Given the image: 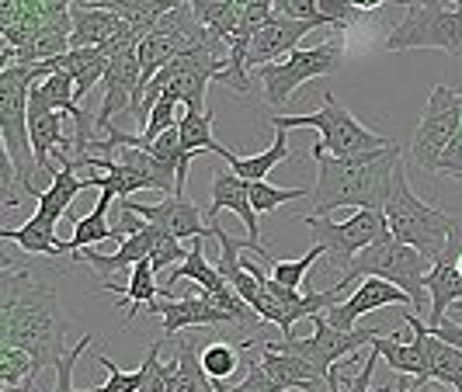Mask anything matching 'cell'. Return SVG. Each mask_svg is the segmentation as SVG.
Returning <instances> with one entry per match:
<instances>
[{
	"mask_svg": "<svg viewBox=\"0 0 462 392\" xmlns=\"http://www.w3.org/2000/svg\"><path fill=\"white\" fill-rule=\"evenodd\" d=\"M254 341V337H251ZM257 344V341H254ZM261 365H264V371L272 375V382H275L282 392L289 389H320L327 378L320 375V371L313 369L310 361H302L300 354H289V351H278L272 341H261Z\"/></svg>",
	"mask_w": 462,
	"mask_h": 392,
	"instance_id": "44dd1931",
	"label": "cell"
},
{
	"mask_svg": "<svg viewBox=\"0 0 462 392\" xmlns=\"http://www.w3.org/2000/svg\"><path fill=\"white\" fill-rule=\"evenodd\" d=\"M191 7H195V18L206 24L212 35L230 42V35L240 24V0H191Z\"/></svg>",
	"mask_w": 462,
	"mask_h": 392,
	"instance_id": "4dcf8cb0",
	"label": "cell"
},
{
	"mask_svg": "<svg viewBox=\"0 0 462 392\" xmlns=\"http://www.w3.org/2000/svg\"><path fill=\"white\" fill-rule=\"evenodd\" d=\"M163 344L167 341H153L146 347V361H143V386L139 392H167V378H171V361H163Z\"/></svg>",
	"mask_w": 462,
	"mask_h": 392,
	"instance_id": "8d00e7d4",
	"label": "cell"
},
{
	"mask_svg": "<svg viewBox=\"0 0 462 392\" xmlns=\"http://www.w3.org/2000/svg\"><path fill=\"white\" fill-rule=\"evenodd\" d=\"M439 174L441 178H456V181H462V125H459V132L452 136V142L445 146V153H441Z\"/></svg>",
	"mask_w": 462,
	"mask_h": 392,
	"instance_id": "7bdbcfd3",
	"label": "cell"
},
{
	"mask_svg": "<svg viewBox=\"0 0 462 392\" xmlns=\"http://www.w3.org/2000/svg\"><path fill=\"white\" fill-rule=\"evenodd\" d=\"M69 316L60 305V292L52 275L35 271H14L4 264L0 275V347H22L35 354L42 365H52L67 354Z\"/></svg>",
	"mask_w": 462,
	"mask_h": 392,
	"instance_id": "6da1fadb",
	"label": "cell"
},
{
	"mask_svg": "<svg viewBox=\"0 0 462 392\" xmlns=\"http://www.w3.org/2000/svg\"><path fill=\"white\" fill-rule=\"evenodd\" d=\"M317 160V187H313V212L310 215H330L334 208H369V212H383L390 187H393V174L403 150L390 146V150H375L365 157H313Z\"/></svg>",
	"mask_w": 462,
	"mask_h": 392,
	"instance_id": "7a4b0ae2",
	"label": "cell"
},
{
	"mask_svg": "<svg viewBox=\"0 0 462 392\" xmlns=\"http://www.w3.org/2000/svg\"><path fill=\"white\" fill-rule=\"evenodd\" d=\"M202 369H206L208 378L226 382V378H233V371L240 369V347L226 344V341H212V344H206L202 347Z\"/></svg>",
	"mask_w": 462,
	"mask_h": 392,
	"instance_id": "836d02e7",
	"label": "cell"
},
{
	"mask_svg": "<svg viewBox=\"0 0 462 392\" xmlns=\"http://www.w3.org/2000/svg\"><path fill=\"white\" fill-rule=\"evenodd\" d=\"M69 22H73V35H69L73 49H101L108 46L118 32H125V22L116 11L101 7V4H88V0H77L69 7Z\"/></svg>",
	"mask_w": 462,
	"mask_h": 392,
	"instance_id": "ffe728a7",
	"label": "cell"
},
{
	"mask_svg": "<svg viewBox=\"0 0 462 392\" xmlns=\"http://www.w3.org/2000/svg\"><path fill=\"white\" fill-rule=\"evenodd\" d=\"M403 324L424 341V354H428V371H424V378L417 386L441 382V386H448L452 392H462V347L445 344L417 313H411V305H403Z\"/></svg>",
	"mask_w": 462,
	"mask_h": 392,
	"instance_id": "2e32d148",
	"label": "cell"
},
{
	"mask_svg": "<svg viewBox=\"0 0 462 392\" xmlns=\"http://www.w3.org/2000/svg\"><path fill=\"white\" fill-rule=\"evenodd\" d=\"M362 14H369V11H379V7H386V0H351Z\"/></svg>",
	"mask_w": 462,
	"mask_h": 392,
	"instance_id": "bcb514c9",
	"label": "cell"
},
{
	"mask_svg": "<svg viewBox=\"0 0 462 392\" xmlns=\"http://www.w3.org/2000/svg\"><path fill=\"white\" fill-rule=\"evenodd\" d=\"M369 347L396 371V375H411L414 382H420V378H424V371H428L424 341H420L417 333L411 337V341H396V333H390V337H375Z\"/></svg>",
	"mask_w": 462,
	"mask_h": 392,
	"instance_id": "cb8c5ba5",
	"label": "cell"
},
{
	"mask_svg": "<svg viewBox=\"0 0 462 392\" xmlns=\"http://www.w3.org/2000/svg\"><path fill=\"white\" fill-rule=\"evenodd\" d=\"M185 257H188V251L181 247V240H178V236H171V232L150 226V264H153V271H157V275L167 271V268H178Z\"/></svg>",
	"mask_w": 462,
	"mask_h": 392,
	"instance_id": "e575fe53",
	"label": "cell"
},
{
	"mask_svg": "<svg viewBox=\"0 0 462 392\" xmlns=\"http://www.w3.org/2000/svg\"><path fill=\"white\" fill-rule=\"evenodd\" d=\"M153 313H161L163 320V337L167 341H174L178 333H185V330H195V326H219V324H230L212 302H208L206 288H191L188 296H174V299H161L157 302V309Z\"/></svg>",
	"mask_w": 462,
	"mask_h": 392,
	"instance_id": "e0dca14e",
	"label": "cell"
},
{
	"mask_svg": "<svg viewBox=\"0 0 462 392\" xmlns=\"http://www.w3.org/2000/svg\"><path fill=\"white\" fill-rule=\"evenodd\" d=\"M251 187V205L254 212H275L278 205H285V202H296V198H306V191L302 187H272L268 181H254Z\"/></svg>",
	"mask_w": 462,
	"mask_h": 392,
	"instance_id": "74e56055",
	"label": "cell"
},
{
	"mask_svg": "<svg viewBox=\"0 0 462 392\" xmlns=\"http://www.w3.org/2000/svg\"><path fill=\"white\" fill-rule=\"evenodd\" d=\"M272 129H317L320 132V142L310 150V157H365V153H375V150H390L393 139L379 136L365 129L358 118L347 112L341 101H334V94L324 97V108L313 112V115H272Z\"/></svg>",
	"mask_w": 462,
	"mask_h": 392,
	"instance_id": "277c9868",
	"label": "cell"
},
{
	"mask_svg": "<svg viewBox=\"0 0 462 392\" xmlns=\"http://www.w3.org/2000/svg\"><path fill=\"white\" fill-rule=\"evenodd\" d=\"M396 4H403V7H411V4H417V0H396ZM448 4H456V7H459V11H462V0H448Z\"/></svg>",
	"mask_w": 462,
	"mask_h": 392,
	"instance_id": "c3c4849f",
	"label": "cell"
},
{
	"mask_svg": "<svg viewBox=\"0 0 462 392\" xmlns=\"http://www.w3.org/2000/svg\"><path fill=\"white\" fill-rule=\"evenodd\" d=\"M236 212L240 215V223L247 226V240L254 243V251L251 254H257V260L261 264H275L272 257H268V251L261 247V226H257V212L254 205H251V187H247V181L244 178H236L233 170H216L212 174V202H208V223H216V215L219 212Z\"/></svg>",
	"mask_w": 462,
	"mask_h": 392,
	"instance_id": "5bb4252c",
	"label": "cell"
},
{
	"mask_svg": "<svg viewBox=\"0 0 462 392\" xmlns=\"http://www.w3.org/2000/svg\"><path fill=\"white\" fill-rule=\"evenodd\" d=\"M63 112H52L49 105L42 101H35V97H28V132H32V146H35V163H39V174H49V178H56V163L52 157L60 153V150H73V139H67L63 132Z\"/></svg>",
	"mask_w": 462,
	"mask_h": 392,
	"instance_id": "ac0fdd59",
	"label": "cell"
},
{
	"mask_svg": "<svg viewBox=\"0 0 462 392\" xmlns=\"http://www.w3.org/2000/svg\"><path fill=\"white\" fill-rule=\"evenodd\" d=\"M46 369L35 354H28L22 347H0V386H24L35 382L39 371Z\"/></svg>",
	"mask_w": 462,
	"mask_h": 392,
	"instance_id": "1f68e13d",
	"label": "cell"
},
{
	"mask_svg": "<svg viewBox=\"0 0 462 392\" xmlns=\"http://www.w3.org/2000/svg\"><path fill=\"white\" fill-rule=\"evenodd\" d=\"M0 240L18 243L24 254H42V257L69 254V247L56 236V226L46 223V219H39V215H32L22 230H7V226H4V230H0Z\"/></svg>",
	"mask_w": 462,
	"mask_h": 392,
	"instance_id": "4316f807",
	"label": "cell"
},
{
	"mask_svg": "<svg viewBox=\"0 0 462 392\" xmlns=\"http://www.w3.org/2000/svg\"><path fill=\"white\" fill-rule=\"evenodd\" d=\"M181 4H188V0H101V7L116 11L118 18L125 24H133L143 39L157 28V22H161L163 14H171Z\"/></svg>",
	"mask_w": 462,
	"mask_h": 392,
	"instance_id": "83f0119b",
	"label": "cell"
},
{
	"mask_svg": "<svg viewBox=\"0 0 462 392\" xmlns=\"http://www.w3.org/2000/svg\"><path fill=\"white\" fill-rule=\"evenodd\" d=\"M375 337H383V330H358V326L355 330H337L320 313V316H313V333L310 337H278L272 344L278 351L300 354L302 361H310L324 378H330V371L337 369L347 354H355L358 347L372 344Z\"/></svg>",
	"mask_w": 462,
	"mask_h": 392,
	"instance_id": "30bf717a",
	"label": "cell"
},
{
	"mask_svg": "<svg viewBox=\"0 0 462 392\" xmlns=\"http://www.w3.org/2000/svg\"><path fill=\"white\" fill-rule=\"evenodd\" d=\"M112 198H116L112 191H101V198H97V205H94L91 215H84V219L73 223V236L67 240L69 254H77V251H84V247H94V243H105V240H125V232L108 223V205H112Z\"/></svg>",
	"mask_w": 462,
	"mask_h": 392,
	"instance_id": "d4e9b609",
	"label": "cell"
},
{
	"mask_svg": "<svg viewBox=\"0 0 462 392\" xmlns=\"http://www.w3.org/2000/svg\"><path fill=\"white\" fill-rule=\"evenodd\" d=\"M178 132H181V142L185 150L195 157V153H216L223 160H230L233 150H226L219 139L212 136V108L208 112H185L181 122H178Z\"/></svg>",
	"mask_w": 462,
	"mask_h": 392,
	"instance_id": "f546056e",
	"label": "cell"
},
{
	"mask_svg": "<svg viewBox=\"0 0 462 392\" xmlns=\"http://www.w3.org/2000/svg\"><path fill=\"white\" fill-rule=\"evenodd\" d=\"M431 330L439 333V337L445 341V344L462 347V324H456V320H448V316H445V320H441L439 326H431Z\"/></svg>",
	"mask_w": 462,
	"mask_h": 392,
	"instance_id": "f6af8a7d",
	"label": "cell"
},
{
	"mask_svg": "<svg viewBox=\"0 0 462 392\" xmlns=\"http://www.w3.org/2000/svg\"><path fill=\"white\" fill-rule=\"evenodd\" d=\"M386 226H390V236L407 243V247H417L420 254H428L431 260H439L445 243H448V232L456 226L459 215H448L441 208H431L428 202H420L414 195V187L407 181V170L403 163L396 167L393 174V187H390V198H386Z\"/></svg>",
	"mask_w": 462,
	"mask_h": 392,
	"instance_id": "5b68a950",
	"label": "cell"
},
{
	"mask_svg": "<svg viewBox=\"0 0 462 392\" xmlns=\"http://www.w3.org/2000/svg\"><path fill=\"white\" fill-rule=\"evenodd\" d=\"M386 49L390 52L441 49V52L462 59V11L445 7V0H417L407 7L403 22L390 28Z\"/></svg>",
	"mask_w": 462,
	"mask_h": 392,
	"instance_id": "52a82bcc",
	"label": "cell"
},
{
	"mask_svg": "<svg viewBox=\"0 0 462 392\" xmlns=\"http://www.w3.org/2000/svg\"><path fill=\"white\" fill-rule=\"evenodd\" d=\"M49 63L67 69L69 77H73V84H77V97H88L94 84L105 80V73H108V63H112V59H108L101 49H69L67 56L49 59Z\"/></svg>",
	"mask_w": 462,
	"mask_h": 392,
	"instance_id": "484cf974",
	"label": "cell"
},
{
	"mask_svg": "<svg viewBox=\"0 0 462 392\" xmlns=\"http://www.w3.org/2000/svg\"><path fill=\"white\" fill-rule=\"evenodd\" d=\"M88 4H101V0H88Z\"/></svg>",
	"mask_w": 462,
	"mask_h": 392,
	"instance_id": "681fc988",
	"label": "cell"
},
{
	"mask_svg": "<svg viewBox=\"0 0 462 392\" xmlns=\"http://www.w3.org/2000/svg\"><path fill=\"white\" fill-rule=\"evenodd\" d=\"M49 69H52L49 63H14L0 69V139H4V153L14 181L32 198H39V187H35L39 163H35V146L28 132V97Z\"/></svg>",
	"mask_w": 462,
	"mask_h": 392,
	"instance_id": "3957f363",
	"label": "cell"
},
{
	"mask_svg": "<svg viewBox=\"0 0 462 392\" xmlns=\"http://www.w3.org/2000/svg\"><path fill=\"white\" fill-rule=\"evenodd\" d=\"M278 139L268 146V150H261V153H254V157H236V153H230V170L236 174V178H244L247 185H254V181H264L272 170H275L278 163H285L289 157H292V150H289V136H285V129H275Z\"/></svg>",
	"mask_w": 462,
	"mask_h": 392,
	"instance_id": "f1b7e54d",
	"label": "cell"
},
{
	"mask_svg": "<svg viewBox=\"0 0 462 392\" xmlns=\"http://www.w3.org/2000/svg\"><path fill=\"white\" fill-rule=\"evenodd\" d=\"M97 292H122V316L125 320H133L136 316V309L143 313H153L157 309V302H161V281H157V271H153V264H150V257L146 260H139L129 268V281L125 285H118V281H108V285H97Z\"/></svg>",
	"mask_w": 462,
	"mask_h": 392,
	"instance_id": "7402d4cb",
	"label": "cell"
},
{
	"mask_svg": "<svg viewBox=\"0 0 462 392\" xmlns=\"http://www.w3.org/2000/svg\"><path fill=\"white\" fill-rule=\"evenodd\" d=\"M375 365H379V354L372 351L369 358H365V365H362V371L351 378V389L347 392H372V371H375Z\"/></svg>",
	"mask_w": 462,
	"mask_h": 392,
	"instance_id": "ee69618b",
	"label": "cell"
},
{
	"mask_svg": "<svg viewBox=\"0 0 462 392\" xmlns=\"http://www.w3.org/2000/svg\"><path fill=\"white\" fill-rule=\"evenodd\" d=\"M341 63H345V39H330L313 49H296L268 67H257V87L272 108H282L302 84L327 77V73H337Z\"/></svg>",
	"mask_w": 462,
	"mask_h": 392,
	"instance_id": "ba28073f",
	"label": "cell"
},
{
	"mask_svg": "<svg viewBox=\"0 0 462 392\" xmlns=\"http://www.w3.org/2000/svg\"><path fill=\"white\" fill-rule=\"evenodd\" d=\"M97 337H101V333H84V337H80V341H77V344L69 347L67 354L56 361V382H52V389L49 392H77L73 389V365L84 358V351H88Z\"/></svg>",
	"mask_w": 462,
	"mask_h": 392,
	"instance_id": "f35d334b",
	"label": "cell"
},
{
	"mask_svg": "<svg viewBox=\"0 0 462 392\" xmlns=\"http://www.w3.org/2000/svg\"><path fill=\"white\" fill-rule=\"evenodd\" d=\"M181 108H185V105H181L178 97L163 94L161 101H157V108H153V112H150V118H146L143 132H139V136H143V146H146V142H153L157 136H163L167 129H174V125L181 122V118H178V112H181Z\"/></svg>",
	"mask_w": 462,
	"mask_h": 392,
	"instance_id": "d590c367",
	"label": "cell"
},
{
	"mask_svg": "<svg viewBox=\"0 0 462 392\" xmlns=\"http://www.w3.org/2000/svg\"><path fill=\"white\" fill-rule=\"evenodd\" d=\"M317 4H320V0H275V14L292 18V22H310V24H317V28H334V24L320 14Z\"/></svg>",
	"mask_w": 462,
	"mask_h": 392,
	"instance_id": "60d3db41",
	"label": "cell"
},
{
	"mask_svg": "<svg viewBox=\"0 0 462 392\" xmlns=\"http://www.w3.org/2000/svg\"><path fill=\"white\" fill-rule=\"evenodd\" d=\"M306 230L313 236V243H320L327 257L337 260L341 268H347L365 247L390 236L386 215L383 212H369V208H358L347 223H334L327 215H306Z\"/></svg>",
	"mask_w": 462,
	"mask_h": 392,
	"instance_id": "8fae6325",
	"label": "cell"
},
{
	"mask_svg": "<svg viewBox=\"0 0 462 392\" xmlns=\"http://www.w3.org/2000/svg\"><path fill=\"white\" fill-rule=\"evenodd\" d=\"M181 281H191V285H199V288H206V292H226V288H230V281L216 271V264H208L202 240H195L185 260L167 275V281L161 285L163 299H174V285H181Z\"/></svg>",
	"mask_w": 462,
	"mask_h": 392,
	"instance_id": "603a6c76",
	"label": "cell"
},
{
	"mask_svg": "<svg viewBox=\"0 0 462 392\" xmlns=\"http://www.w3.org/2000/svg\"><path fill=\"white\" fill-rule=\"evenodd\" d=\"M431 268H435V260L428 254H420L417 247H407V243H400L393 236H386V240L372 243V247H365L362 254L355 257L345 268L341 281H345V285H355L358 278H383V281H393L396 288H403V292L414 299L417 309H424V302L431 305V296H428V288H424V278H428Z\"/></svg>",
	"mask_w": 462,
	"mask_h": 392,
	"instance_id": "8992f818",
	"label": "cell"
},
{
	"mask_svg": "<svg viewBox=\"0 0 462 392\" xmlns=\"http://www.w3.org/2000/svg\"><path fill=\"white\" fill-rule=\"evenodd\" d=\"M317 32V24L310 22H292V18H282V14H272L268 22L257 28L254 42H251V56H247V67H268L282 56L296 52L300 49V39Z\"/></svg>",
	"mask_w": 462,
	"mask_h": 392,
	"instance_id": "d6986e66",
	"label": "cell"
},
{
	"mask_svg": "<svg viewBox=\"0 0 462 392\" xmlns=\"http://www.w3.org/2000/svg\"><path fill=\"white\" fill-rule=\"evenodd\" d=\"M105 97H101V108L94 118V132L105 136L112 129V118L129 115L139 101V87H143V63H139V52H122L108 63V73L101 80Z\"/></svg>",
	"mask_w": 462,
	"mask_h": 392,
	"instance_id": "7c38bea8",
	"label": "cell"
},
{
	"mask_svg": "<svg viewBox=\"0 0 462 392\" xmlns=\"http://www.w3.org/2000/svg\"><path fill=\"white\" fill-rule=\"evenodd\" d=\"M0 392H42V389L35 382H24V386H4Z\"/></svg>",
	"mask_w": 462,
	"mask_h": 392,
	"instance_id": "7dc6e473",
	"label": "cell"
},
{
	"mask_svg": "<svg viewBox=\"0 0 462 392\" xmlns=\"http://www.w3.org/2000/svg\"><path fill=\"white\" fill-rule=\"evenodd\" d=\"M317 7H320V14H324L327 22L334 24V32H345L347 24H355L362 18V11L351 0H320Z\"/></svg>",
	"mask_w": 462,
	"mask_h": 392,
	"instance_id": "b9f144b4",
	"label": "cell"
},
{
	"mask_svg": "<svg viewBox=\"0 0 462 392\" xmlns=\"http://www.w3.org/2000/svg\"><path fill=\"white\" fill-rule=\"evenodd\" d=\"M383 305H411V309H417L414 299H411L403 288H396L393 281L362 278V285H358L345 302H337L334 309H327L324 316L330 320V326H337V330H355L358 316L375 313V309H383Z\"/></svg>",
	"mask_w": 462,
	"mask_h": 392,
	"instance_id": "9a60e30c",
	"label": "cell"
},
{
	"mask_svg": "<svg viewBox=\"0 0 462 392\" xmlns=\"http://www.w3.org/2000/svg\"><path fill=\"white\" fill-rule=\"evenodd\" d=\"M97 365L108 371V382L88 392H139V386H143V365L136 371H122L108 354H97Z\"/></svg>",
	"mask_w": 462,
	"mask_h": 392,
	"instance_id": "ab89813d",
	"label": "cell"
},
{
	"mask_svg": "<svg viewBox=\"0 0 462 392\" xmlns=\"http://www.w3.org/2000/svg\"><path fill=\"white\" fill-rule=\"evenodd\" d=\"M462 125V91L456 87H445L435 84L428 94V105H424V115L417 122L414 146H411V160L428 170V174H439V163L445 146L452 142V136L459 132Z\"/></svg>",
	"mask_w": 462,
	"mask_h": 392,
	"instance_id": "9c48e42d",
	"label": "cell"
},
{
	"mask_svg": "<svg viewBox=\"0 0 462 392\" xmlns=\"http://www.w3.org/2000/svg\"><path fill=\"white\" fill-rule=\"evenodd\" d=\"M327 254L320 243H313L310 251L296 260H275L272 264V278H275L282 288H292V292H302V281H310V268L317 264V257Z\"/></svg>",
	"mask_w": 462,
	"mask_h": 392,
	"instance_id": "d6a6232c",
	"label": "cell"
},
{
	"mask_svg": "<svg viewBox=\"0 0 462 392\" xmlns=\"http://www.w3.org/2000/svg\"><path fill=\"white\" fill-rule=\"evenodd\" d=\"M122 208L136 212L139 219H146L150 226L171 232L178 240H206L212 236V226L202 223V212L195 202H188L185 195H163L161 202H133V198H122Z\"/></svg>",
	"mask_w": 462,
	"mask_h": 392,
	"instance_id": "4fadbf2b",
	"label": "cell"
}]
</instances>
